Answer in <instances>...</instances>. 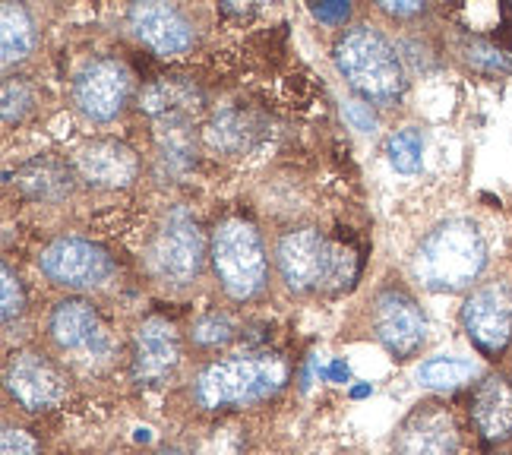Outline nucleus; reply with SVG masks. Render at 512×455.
<instances>
[{
    "mask_svg": "<svg viewBox=\"0 0 512 455\" xmlns=\"http://www.w3.org/2000/svg\"><path fill=\"white\" fill-rule=\"evenodd\" d=\"M373 326H377L380 342L396 354V358H408L424 345V316L418 304L408 298L405 291H383L373 307Z\"/></svg>",
    "mask_w": 512,
    "mask_h": 455,
    "instance_id": "obj_10",
    "label": "nucleus"
},
{
    "mask_svg": "<svg viewBox=\"0 0 512 455\" xmlns=\"http://www.w3.org/2000/svg\"><path fill=\"white\" fill-rule=\"evenodd\" d=\"M196 105H200V92L181 79H159L143 92V108L155 117H168V121L193 114Z\"/></svg>",
    "mask_w": 512,
    "mask_h": 455,
    "instance_id": "obj_18",
    "label": "nucleus"
},
{
    "mask_svg": "<svg viewBox=\"0 0 512 455\" xmlns=\"http://www.w3.org/2000/svg\"><path fill=\"white\" fill-rule=\"evenodd\" d=\"M399 455H456L459 430L443 405H421L405 418L399 437Z\"/></svg>",
    "mask_w": 512,
    "mask_h": 455,
    "instance_id": "obj_11",
    "label": "nucleus"
},
{
    "mask_svg": "<svg viewBox=\"0 0 512 455\" xmlns=\"http://www.w3.org/2000/svg\"><path fill=\"white\" fill-rule=\"evenodd\" d=\"M345 117L351 121L354 130H364V133L377 130V117H373L367 102H345Z\"/></svg>",
    "mask_w": 512,
    "mask_h": 455,
    "instance_id": "obj_28",
    "label": "nucleus"
},
{
    "mask_svg": "<svg viewBox=\"0 0 512 455\" xmlns=\"http://www.w3.org/2000/svg\"><path fill=\"white\" fill-rule=\"evenodd\" d=\"M212 266L231 298H253L266 282V250L256 228L244 219H225L212 234Z\"/></svg>",
    "mask_w": 512,
    "mask_h": 455,
    "instance_id": "obj_5",
    "label": "nucleus"
},
{
    "mask_svg": "<svg viewBox=\"0 0 512 455\" xmlns=\"http://www.w3.org/2000/svg\"><path fill=\"white\" fill-rule=\"evenodd\" d=\"M0 455H38V443L26 430L7 427L4 437H0Z\"/></svg>",
    "mask_w": 512,
    "mask_h": 455,
    "instance_id": "obj_26",
    "label": "nucleus"
},
{
    "mask_svg": "<svg viewBox=\"0 0 512 455\" xmlns=\"http://www.w3.org/2000/svg\"><path fill=\"white\" fill-rule=\"evenodd\" d=\"M42 272L54 285L86 291L102 285L111 275V260L102 247H95L80 237H61L42 253Z\"/></svg>",
    "mask_w": 512,
    "mask_h": 455,
    "instance_id": "obj_8",
    "label": "nucleus"
},
{
    "mask_svg": "<svg viewBox=\"0 0 512 455\" xmlns=\"http://www.w3.org/2000/svg\"><path fill=\"white\" fill-rule=\"evenodd\" d=\"M177 358H181V345H177L174 326L165 320H146L136 332V377L159 383L177 367Z\"/></svg>",
    "mask_w": 512,
    "mask_h": 455,
    "instance_id": "obj_15",
    "label": "nucleus"
},
{
    "mask_svg": "<svg viewBox=\"0 0 512 455\" xmlns=\"http://www.w3.org/2000/svg\"><path fill=\"white\" fill-rule=\"evenodd\" d=\"M313 16L320 19V23H329V26H339L351 16V7L342 4V0H329V4H313Z\"/></svg>",
    "mask_w": 512,
    "mask_h": 455,
    "instance_id": "obj_29",
    "label": "nucleus"
},
{
    "mask_svg": "<svg viewBox=\"0 0 512 455\" xmlns=\"http://www.w3.org/2000/svg\"><path fill=\"white\" fill-rule=\"evenodd\" d=\"M51 335L61 348H89L98 339V316L86 301H64L51 313Z\"/></svg>",
    "mask_w": 512,
    "mask_h": 455,
    "instance_id": "obj_17",
    "label": "nucleus"
},
{
    "mask_svg": "<svg viewBox=\"0 0 512 455\" xmlns=\"http://www.w3.org/2000/svg\"><path fill=\"white\" fill-rule=\"evenodd\" d=\"M29 105H32V95H29L26 83H13V79H10V83H4V121L7 124L19 121Z\"/></svg>",
    "mask_w": 512,
    "mask_h": 455,
    "instance_id": "obj_24",
    "label": "nucleus"
},
{
    "mask_svg": "<svg viewBox=\"0 0 512 455\" xmlns=\"http://www.w3.org/2000/svg\"><path fill=\"white\" fill-rule=\"evenodd\" d=\"M203 256H206V244H203L200 225H196L184 209H174L152 244V269L159 272L162 279L184 285L200 275Z\"/></svg>",
    "mask_w": 512,
    "mask_h": 455,
    "instance_id": "obj_6",
    "label": "nucleus"
},
{
    "mask_svg": "<svg viewBox=\"0 0 512 455\" xmlns=\"http://www.w3.org/2000/svg\"><path fill=\"white\" fill-rule=\"evenodd\" d=\"M336 67L367 102H396L405 92V70L396 48L370 26H354L336 42Z\"/></svg>",
    "mask_w": 512,
    "mask_h": 455,
    "instance_id": "obj_3",
    "label": "nucleus"
},
{
    "mask_svg": "<svg viewBox=\"0 0 512 455\" xmlns=\"http://www.w3.org/2000/svg\"><path fill=\"white\" fill-rule=\"evenodd\" d=\"M478 377V367L465 358H430L418 367V383L427 389H459Z\"/></svg>",
    "mask_w": 512,
    "mask_h": 455,
    "instance_id": "obj_21",
    "label": "nucleus"
},
{
    "mask_svg": "<svg viewBox=\"0 0 512 455\" xmlns=\"http://www.w3.org/2000/svg\"><path fill=\"white\" fill-rule=\"evenodd\" d=\"M76 168L95 187H127L136 177L140 162H136L133 149H127L124 143L98 140L76 152Z\"/></svg>",
    "mask_w": 512,
    "mask_h": 455,
    "instance_id": "obj_14",
    "label": "nucleus"
},
{
    "mask_svg": "<svg viewBox=\"0 0 512 455\" xmlns=\"http://www.w3.org/2000/svg\"><path fill=\"white\" fill-rule=\"evenodd\" d=\"M389 16H415L421 10V4H415V0H383L380 4Z\"/></svg>",
    "mask_w": 512,
    "mask_h": 455,
    "instance_id": "obj_30",
    "label": "nucleus"
},
{
    "mask_svg": "<svg viewBox=\"0 0 512 455\" xmlns=\"http://www.w3.org/2000/svg\"><path fill=\"white\" fill-rule=\"evenodd\" d=\"M76 105L92 121H111L130 95V70L114 57H95L76 76Z\"/></svg>",
    "mask_w": 512,
    "mask_h": 455,
    "instance_id": "obj_9",
    "label": "nucleus"
},
{
    "mask_svg": "<svg viewBox=\"0 0 512 455\" xmlns=\"http://www.w3.org/2000/svg\"><path fill=\"white\" fill-rule=\"evenodd\" d=\"M462 323L468 339L484 354H500L512 339V288L503 282H490L471 291V298L462 307Z\"/></svg>",
    "mask_w": 512,
    "mask_h": 455,
    "instance_id": "obj_7",
    "label": "nucleus"
},
{
    "mask_svg": "<svg viewBox=\"0 0 512 455\" xmlns=\"http://www.w3.org/2000/svg\"><path fill=\"white\" fill-rule=\"evenodd\" d=\"M487 244L475 222L449 219L433 228L418 253H415V275L430 291H462L484 272Z\"/></svg>",
    "mask_w": 512,
    "mask_h": 455,
    "instance_id": "obj_1",
    "label": "nucleus"
},
{
    "mask_svg": "<svg viewBox=\"0 0 512 455\" xmlns=\"http://www.w3.org/2000/svg\"><path fill=\"white\" fill-rule=\"evenodd\" d=\"M0 291H4V320L10 323L13 316L23 313L26 307V294H23V285H19L16 275L4 266L0 269Z\"/></svg>",
    "mask_w": 512,
    "mask_h": 455,
    "instance_id": "obj_23",
    "label": "nucleus"
},
{
    "mask_svg": "<svg viewBox=\"0 0 512 455\" xmlns=\"http://www.w3.org/2000/svg\"><path fill=\"white\" fill-rule=\"evenodd\" d=\"M288 370L279 358H231L209 364L193 386L196 402L215 411L225 405H256L279 392Z\"/></svg>",
    "mask_w": 512,
    "mask_h": 455,
    "instance_id": "obj_4",
    "label": "nucleus"
},
{
    "mask_svg": "<svg viewBox=\"0 0 512 455\" xmlns=\"http://www.w3.org/2000/svg\"><path fill=\"white\" fill-rule=\"evenodd\" d=\"M19 187L35 200H61L70 193V171L57 158H35L19 171Z\"/></svg>",
    "mask_w": 512,
    "mask_h": 455,
    "instance_id": "obj_19",
    "label": "nucleus"
},
{
    "mask_svg": "<svg viewBox=\"0 0 512 455\" xmlns=\"http://www.w3.org/2000/svg\"><path fill=\"white\" fill-rule=\"evenodd\" d=\"M7 389L23 408L42 411L61 399V377L42 354L23 351L13 354V361L7 364Z\"/></svg>",
    "mask_w": 512,
    "mask_h": 455,
    "instance_id": "obj_13",
    "label": "nucleus"
},
{
    "mask_svg": "<svg viewBox=\"0 0 512 455\" xmlns=\"http://www.w3.org/2000/svg\"><path fill=\"white\" fill-rule=\"evenodd\" d=\"M279 272L294 291H342L358 275V256L320 231H291L279 244Z\"/></svg>",
    "mask_w": 512,
    "mask_h": 455,
    "instance_id": "obj_2",
    "label": "nucleus"
},
{
    "mask_svg": "<svg viewBox=\"0 0 512 455\" xmlns=\"http://www.w3.org/2000/svg\"><path fill=\"white\" fill-rule=\"evenodd\" d=\"M228 335H231V326H228V320H222V316H209V320H203L200 326L193 329V339L200 345L228 342Z\"/></svg>",
    "mask_w": 512,
    "mask_h": 455,
    "instance_id": "obj_27",
    "label": "nucleus"
},
{
    "mask_svg": "<svg viewBox=\"0 0 512 455\" xmlns=\"http://www.w3.org/2000/svg\"><path fill=\"white\" fill-rule=\"evenodd\" d=\"M468 61L475 64L478 70H490V73H500V70L509 67L506 54L500 48H494V45H487V42H475V45H471L468 48Z\"/></svg>",
    "mask_w": 512,
    "mask_h": 455,
    "instance_id": "obj_25",
    "label": "nucleus"
},
{
    "mask_svg": "<svg viewBox=\"0 0 512 455\" xmlns=\"http://www.w3.org/2000/svg\"><path fill=\"white\" fill-rule=\"evenodd\" d=\"M159 455H181V452H171V449H168V452H159Z\"/></svg>",
    "mask_w": 512,
    "mask_h": 455,
    "instance_id": "obj_31",
    "label": "nucleus"
},
{
    "mask_svg": "<svg viewBox=\"0 0 512 455\" xmlns=\"http://www.w3.org/2000/svg\"><path fill=\"white\" fill-rule=\"evenodd\" d=\"M471 421H475L478 433L484 440H506L512 437V380L500 377H484L471 399Z\"/></svg>",
    "mask_w": 512,
    "mask_h": 455,
    "instance_id": "obj_16",
    "label": "nucleus"
},
{
    "mask_svg": "<svg viewBox=\"0 0 512 455\" xmlns=\"http://www.w3.org/2000/svg\"><path fill=\"white\" fill-rule=\"evenodd\" d=\"M389 162L402 174H415L424 162V140L418 130H399L389 136Z\"/></svg>",
    "mask_w": 512,
    "mask_h": 455,
    "instance_id": "obj_22",
    "label": "nucleus"
},
{
    "mask_svg": "<svg viewBox=\"0 0 512 455\" xmlns=\"http://www.w3.org/2000/svg\"><path fill=\"white\" fill-rule=\"evenodd\" d=\"M32 45H35V29L29 13L19 4L0 7V51H4V67L29 57Z\"/></svg>",
    "mask_w": 512,
    "mask_h": 455,
    "instance_id": "obj_20",
    "label": "nucleus"
},
{
    "mask_svg": "<svg viewBox=\"0 0 512 455\" xmlns=\"http://www.w3.org/2000/svg\"><path fill=\"white\" fill-rule=\"evenodd\" d=\"M130 29L140 38L143 45H149L155 54L174 57L184 54L193 45V29L187 19L168 4H133L130 7Z\"/></svg>",
    "mask_w": 512,
    "mask_h": 455,
    "instance_id": "obj_12",
    "label": "nucleus"
}]
</instances>
